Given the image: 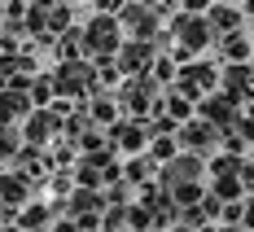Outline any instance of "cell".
Segmentation results:
<instances>
[{
  "mask_svg": "<svg viewBox=\"0 0 254 232\" xmlns=\"http://www.w3.org/2000/svg\"><path fill=\"white\" fill-rule=\"evenodd\" d=\"M26 136H31V140H35V145H40V140H49L53 136V127H57V118H53V114H31V123H26Z\"/></svg>",
  "mask_w": 254,
  "mask_h": 232,
  "instance_id": "5",
  "label": "cell"
},
{
  "mask_svg": "<svg viewBox=\"0 0 254 232\" xmlns=\"http://www.w3.org/2000/svg\"><path fill=\"white\" fill-rule=\"evenodd\" d=\"M176 35H180V44H189V49H202L206 35H210V26H206L202 18H189V22H176Z\"/></svg>",
  "mask_w": 254,
  "mask_h": 232,
  "instance_id": "2",
  "label": "cell"
},
{
  "mask_svg": "<svg viewBox=\"0 0 254 232\" xmlns=\"http://www.w3.org/2000/svg\"><path fill=\"white\" fill-rule=\"evenodd\" d=\"M79 88H88V66L66 61V66H62V75H57V83H53V92H62V97H75Z\"/></svg>",
  "mask_w": 254,
  "mask_h": 232,
  "instance_id": "1",
  "label": "cell"
},
{
  "mask_svg": "<svg viewBox=\"0 0 254 232\" xmlns=\"http://www.w3.org/2000/svg\"><path fill=\"white\" fill-rule=\"evenodd\" d=\"M31 101H53V79H35V88H31Z\"/></svg>",
  "mask_w": 254,
  "mask_h": 232,
  "instance_id": "11",
  "label": "cell"
},
{
  "mask_svg": "<svg viewBox=\"0 0 254 232\" xmlns=\"http://www.w3.org/2000/svg\"><path fill=\"white\" fill-rule=\"evenodd\" d=\"M123 18L131 22V31H136V35H149V31H153V13H145L140 4H127V9H123Z\"/></svg>",
  "mask_w": 254,
  "mask_h": 232,
  "instance_id": "6",
  "label": "cell"
},
{
  "mask_svg": "<svg viewBox=\"0 0 254 232\" xmlns=\"http://www.w3.org/2000/svg\"><path fill=\"white\" fill-rule=\"evenodd\" d=\"M123 57H127V61H123L127 70H140V66H145V61H149V49H145V44H131V49L123 53Z\"/></svg>",
  "mask_w": 254,
  "mask_h": 232,
  "instance_id": "10",
  "label": "cell"
},
{
  "mask_svg": "<svg viewBox=\"0 0 254 232\" xmlns=\"http://www.w3.org/2000/svg\"><path fill=\"white\" fill-rule=\"evenodd\" d=\"M114 140H119L123 149H140V140H145V136H140V127H136V123H127V127H119V136H114Z\"/></svg>",
  "mask_w": 254,
  "mask_h": 232,
  "instance_id": "9",
  "label": "cell"
},
{
  "mask_svg": "<svg viewBox=\"0 0 254 232\" xmlns=\"http://www.w3.org/2000/svg\"><path fill=\"white\" fill-rule=\"evenodd\" d=\"M110 44H119L114 22H92V26H88V49H92V53H105Z\"/></svg>",
  "mask_w": 254,
  "mask_h": 232,
  "instance_id": "3",
  "label": "cell"
},
{
  "mask_svg": "<svg viewBox=\"0 0 254 232\" xmlns=\"http://www.w3.org/2000/svg\"><path fill=\"white\" fill-rule=\"evenodd\" d=\"M232 118H237V105H232L228 97H224V101H210V105H206V127H215V123H219V131H224Z\"/></svg>",
  "mask_w": 254,
  "mask_h": 232,
  "instance_id": "4",
  "label": "cell"
},
{
  "mask_svg": "<svg viewBox=\"0 0 254 232\" xmlns=\"http://www.w3.org/2000/svg\"><path fill=\"white\" fill-rule=\"evenodd\" d=\"M26 105H22V97L18 92H0V118H18Z\"/></svg>",
  "mask_w": 254,
  "mask_h": 232,
  "instance_id": "8",
  "label": "cell"
},
{
  "mask_svg": "<svg viewBox=\"0 0 254 232\" xmlns=\"http://www.w3.org/2000/svg\"><path fill=\"white\" fill-rule=\"evenodd\" d=\"M180 140H189L193 149H206V145L215 140V127H206V123H193V127H189V136H180Z\"/></svg>",
  "mask_w": 254,
  "mask_h": 232,
  "instance_id": "7",
  "label": "cell"
}]
</instances>
